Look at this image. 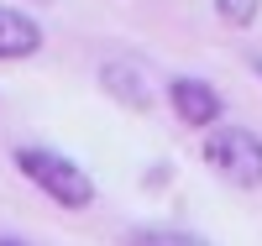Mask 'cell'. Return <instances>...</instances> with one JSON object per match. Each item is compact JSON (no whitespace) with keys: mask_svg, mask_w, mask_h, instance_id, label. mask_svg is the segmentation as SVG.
<instances>
[{"mask_svg":"<svg viewBox=\"0 0 262 246\" xmlns=\"http://www.w3.org/2000/svg\"><path fill=\"white\" fill-rule=\"evenodd\" d=\"M16 168L27 173L48 199H58L63 210H90V205H95L90 173L74 168L69 158H58V152H48V147H16Z\"/></svg>","mask_w":262,"mask_h":246,"instance_id":"cell-1","label":"cell"},{"mask_svg":"<svg viewBox=\"0 0 262 246\" xmlns=\"http://www.w3.org/2000/svg\"><path fill=\"white\" fill-rule=\"evenodd\" d=\"M200 158L226 178L231 189H262V137L247 126H215Z\"/></svg>","mask_w":262,"mask_h":246,"instance_id":"cell-2","label":"cell"},{"mask_svg":"<svg viewBox=\"0 0 262 246\" xmlns=\"http://www.w3.org/2000/svg\"><path fill=\"white\" fill-rule=\"evenodd\" d=\"M168 100H173V110H179L184 126H215V121L226 116L221 95H215L205 79H173L168 84Z\"/></svg>","mask_w":262,"mask_h":246,"instance_id":"cell-3","label":"cell"},{"mask_svg":"<svg viewBox=\"0 0 262 246\" xmlns=\"http://www.w3.org/2000/svg\"><path fill=\"white\" fill-rule=\"evenodd\" d=\"M42 48V27L27 16V11H16V6H0V58H32Z\"/></svg>","mask_w":262,"mask_h":246,"instance_id":"cell-4","label":"cell"},{"mask_svg":"<svg viewBox=\"0 0 262 246\" xmlns=\"http://www.w3.org/2000/svg\"><path fill=\"white\" fill-rule=\"evenodd\" d=\"M105 84H111V95L126 100L131 110H152V89H147V79H137L131 63H111V69H105Z\"/></svg>","mask_w":262,"mask_h":246,"instance_id":"cell-5","label":"cell"},{"mask_svg":"<svg viewBox=\"0 0 262 246\" xmlns=\"http://www.w3.org/2000/svg\"><path fill=\"white\" fill-rule=\"evenodd\" d=\"M126 246H210V241L194 231H173V226H137L126 231Z\"/></svg>","mask_w":262,"mask_h":246,"instance_id":"cell-6","label":"cell"},{"mask_svg":"<svg viewBox=\"0 0 262 246\" xmlns=\"http://www.w3.org/2000/svg\"><path fill=\"white\" fill-rule=\"evenodd\" d=\"M215 11H221V21H231V27H252L257 0H215Z\"/></svg>","mask_w":262,"mask_h":246,"instance_id":"cell-7","label":"cell"},{"mask_svg":"<svg viewBox=\"0 0 262 246\" xmlns=\"http://www.w3.org/2000/svg\"><path fill=\"white\" fill-rule=\"evenodd\" d=\"M0 246H21V241H11V236H0Z\"/></svg>","mask_w":262,"mask_h":246,"instance_id":"cell-8","label":"cell"},{"mask_svg":"<svg viewBox=\"0 0 262 246\" xmlns=\"http://www.w3.org/2000/svg\"><path fill=\"white\" fill-rule=\"evenodd\" d=\"M257 74H262V58H257Z\"/></svg>","mask_w":262,"mask_h":246,"instance_id":"cell-9","label":"cell"}]
</instances>
